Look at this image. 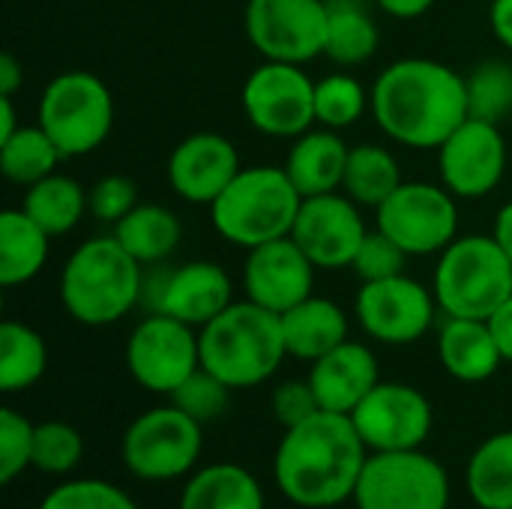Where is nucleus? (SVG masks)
<instances>
[{"label":"nucleus","instance_id":"obj_1","mask_svg":"<svg viewBox=\"0 0 512 509\" xmlns=\"http://www.w3.org/2000/svg\"><path fill=\"white\" fill-rule=\"evenodd\" d=\"M369 111L390 141L414 150H438L471 117L465 78L429 57L390 63L372 84Z\"/></svg>","mask_w":512,"mask_h":509},{"label":"nucleus","instance_id":"obj_2","mask_svg":"<svg viewBox=\"0 0 512 509\" xmlns=\"http://www.w3.org/2000/svg\"><path fill=\"white\" fill-rule=\"evenodd\" d=\"M369 447L348 414L318 411L306 423L285 429L273 477L279 492L303 509H330L354 501Z\"/></svg>","mask_w":512,"mask_h":509},{"label":"nucleus","instance_id":"obj_3","mask_svg":"<svg viewBox=\"0 0 512 509\" xmlns=\"http://www.w3.org/2000/svg\"><path fill=\"white\" fill-rule=\"evenodd\" d=\"M144 267L117 243V237L84 240L63 264L60 303L84 327H108L141 306Z\"/></svg>","mask_w":512,"mask_h":509},{"label":"nucleus","instance_id":"obj_4","mask_svg":"<svg viewBox=\"0 0 512 509\" xmlns=\"http://www.w3.org/2000/svg\"><path fill=\"white\" fill-rule=\"evenodd\" d=\"M201 366L231 390H249L276 375L288 357L282 318L252 300L231 303L198 330Z\"/></svg>","mask_w":512,"mask_h":509},{"label":"nucleus","instance_id":"obj_5","mask_svg":"<svg viewBox=\"0 0 512 509\" xmlns=\"http://www.w3.org/2000/svg\"><path fill=\"white\" fill-rule=\"evenodd\" d=\"M303 195L291 183L285 168L252 165L228 183V189L210 204V222L216 234L246 252L279 237H291Z\"/></svg>","mask_w":512,"mask_h":509},{"label":"nucleus","instance_id":"obj_6","mask_svg":"<svg viewBox=\"0 0 512 509\" xmlns=\"http://www.w3.org/2000/svg\"><path fill=\"white\" fill-rule=\"evenodd\" d=\"M432 294L447 318L489 321L512 297V264L498 240L456 237L438 258Z\"/></svg>","mask_w":512,"mask_h":509},{"label":"nucleus","instance_id":"obj_7","mask_svg":"<svg viewBox=\"0 0 512 509\" xmlns=\"http://www.w3.org/2000/svg\"><path fill=\"white\" fill-rule=\"evenodd\" d=\"M36 123L60 147L63 159L87 156L105 144L114 126V99L102 78L84 69L54 75L36 105Z\"/></svg>","mask_w":512,"mask_h":509},{"label":"nucleus","instance_id":"obj_8","mask_svg":"<svg viewBox=\"0 0 512 509\" xmlns=\"http://www.w3.org/2000/svg\"><path fill=\"white\" fill-rule=\"evenodd\" d=\"M201 447V423L183 414L177 405H162L129 423L120 453L132 477L144 483H168L195 471Z\"/></svg>","mask_w":512,"mask_h":509},{"label":"nucleus","instance_id":"obj_9","mask_svg":"<svg viewBox=\"0 0 512 509\" xmlns=\"http://www.w3.org/2000/svg\"><path fill=\"white\" fill-rule=\"evenodd\" d=\"M354 504L357 509H447L450 477L423 450L369 453Z\"/></svg>","mask_w":512,"mask_h":509},{"label":"nucleus","instance_id":"obj_10","mask_svg":"<svg viewBox=\"0 0 512 509\" xmlns=\"http://www.w3.org/2000/svg\"><path fill=\"white\" fill-rule=\"evenodd\" d=\"M234 303V285L216 261H186L180 267H144L141 306L147 315H168L195 330L210 324Z\"/></svg>","mask_w":512,"mask_h":509},{"label":"nucleus","instance_id":"obj_11","mask_svg":"<svg viewBox=\"0 0 512 509\" xmlns=\"http://www.w3.org/2000/svg\"><path fill=\"white\" fill-rule=\"evenodd\" d=\"M375 213V228L393 237L411 258L441 255L459 231L456 195L435 183H402Z\"/></svg>","mask_w":512,"mask_h":509},{"label":"nucleus","instance_id":"obj_12","mask_svg":"<svg viewBox=\"0 0 512 509\" xmlns=\"http://www.w3.org/2000/svg\"><path fill=\"white\" fill-rule=\"evenodd\" d=\"M246 120L270 138H297L315 126V81L297 63L264 60L240 90Z\"/></svg>","mask_w":512,"mask_h":509},{"label":"nucleus","instance_id":"obj_13","mask_svg":"<svg viewBox=\"0 0 512 509\" xmlns=\"http://www.w3.org/2000/svg\"><path fill=\"white\" fill-rule=\"evenodd\" d=\"M243 24L264 60L303 66L324 54L327 0H249Z\"/></svg>","mask_w":512,"mask_h":509},{"label":"nucleus","instance_id":"obj_14","mask_svg":"<svg viewBox=\"0 0 512 509\" xmlns=\"http://www.w3.org/2000/svg\"><path fill=\"white\" fill-rule=\"evenodd\" d=\"M126 366L138 387L171 396L201 369L198 330L168 315H147L126 342Z\"/></svg>","mask_w":512,"mask_h":509},{"label":"nucleus","instance_id":"obj_15","mask_svg":"<svg viewBox=\"0 0 512 509\" xmlns=\"http://www.w3.org/2000/svg\"><path fill=\"white\" fill-rule=\"evenodd\" d=\"M369 453H399L420 450L432 435V405L408 384L381 381L351 414Z\"/></svg>","mask_w":512,"mask_h":509},{"label":"nucleus","instance_id":"obj_16","mask_svg":"<svg viewBox=\"0 0 512 509\" xmlns=\"http://www.w3.org/2000/svg\"><path fill=\"white\" fill-rule=\"evenodd\" d=\"M354 312L372 339L384 345H411L429 333L438 300L423 282L402 273L393 279L363 282Z\"/></svg>","mask_w":512,"mask_h":509},{"label":"nucleus","instance_id":"obj_17","mask_svg":"<svg viewBox=\"0 0 512 509\" xmlns=\"http://www.w3.org/2000/svg\"><path fill=\"white\" fill-rule=\"evenodd\" d=\"M441 183L456 198H486L507 174V141L498 123L468 117L438 147Z\"/></svg>","mask_w":512,"mask_h":509},{"label":"nucleus","instance_id":"obj_18","mask_svg":"<svg viewBox=\"0 0 512 509\" xmlns=\"http://www.w3.org/2000/svg\"><path fill=\"white\" fill-rule=\"evenodd\" d=\"M366 234L369 228L360 216V204L336 192L303 198L291 231L294 243L309 255L318 270L351 267Z\"/></svg>","mask_w":512,"mask_h":509},{"label":"nucleus","instance_id":"obj_19","mask_svg":"<svg viewBox=\"0 0 512 509\" xmlns=\"http://www.w3.org/2000/svg\"><path fill=\"white\" fill-rule=\"evenodd\" d=\"M315 264L294 243V237H279L264 246L249 249L243 267L246 300L285 315L291 306L315 294Z\"/></svg>","mask_w":512,"mask_h":509},{"label":"nucleus","instance_id":"obj_20","mask_svg":"<svg viewBox=\"0 0 512 509\" xmlns=\"http://www.w3.org/2000/svg\"><path fill=\"white\" fill-rule=\"evenodd\" d=\"M237 147L219 132H195L168 156V183L189 204H213L240 174Z\"/></svg>","mask_w":512,"mask_h":509},{"label":"nucleus","instance_id":"obj_21","mask_svg":"<svg viewBox=\"0 0 512 509\" xmlns=\"http://www.w3.org/2000/svg\"><path fill=\"white\" fill-rule=\"evenodd\" d=\"M309 384L318 396L321 411L351 417L354 408L381 384L378 357L366 345L348 339L312 363Z\"/></svg>","mask_w":512,"mask_h":509},{"label":"nucleus","instance_id":"obj_22","mask_svg":"<svg viewBox=\"0 0 512 509\" xmlns=\"http://www.w3.org/2000/svg\"><path fill=\"white\" fill-rule=\"evenodd\" d=\"M348 150L351 147L339 138L336 129H309L294 138L282 168L303 198L339 192L345 180Z\"/></svg>","mask_w":512,"mask_h":509},{"label":"nucleus","instance_id":"obj_23","mask_svg":"<svg viewBox=\"0 0 512 509\" xmlns=\"http://www.w3.org/2000/svg\"><path fill=\"white\" fill-rule=\"evenodd\" d=\"M438 357L447 375L462 384H483L504 363L489 321L477 318H447L438 333Z\"/></svg>","mask_w":512,"mask_h":509},{"label":"nucleus","instance_id":"obj_24","mask_svg":"<svg viewBox=\"0 0 512 509\" xmlns=\"http://www.w3.org/2000/svg\"><path fill=\"white\" fill-rule=\"evenodd\" d=\"M282 318V336L288 357L315 363L342 342H348V315L327 297H306L303 303L291 306Z\"/></svg>","mask_w":512,"mask_h":509},{"label":"nucleus","instance_id":"obj_25","mask_svg":"<svg viewBox=\"0 0 512 509\" xmlns=\"http://www.w3.org/2000/svg\"><path fill=\"white\" fill-rule=\"evenodd\" d=\"M261 483L234 462L195 471L180 495V509H264Z\"/></svg>","mask_w":512,"mask_h":509},{"label":"nucleus","instance_id":"obj_26","mask_svg":"<svg viewBox=\"0 0 512 509\" xmlns=\"http://www.w3.org/2000/svg\"><path fill=\"white\" fill-rule=\"evenodd\" d=\"M114 237L141 267H153L177 252L183 225L162 204H138L114 225Z\"/></svg>","mask_w":512,"mask_h":509},{"label":"nucleus","instance_id":"obj_27","mask_svg":"<svg viewBox=\"0 0 512 509\" xmlns=\"http://www.w3.org/2000/svg\"><path fill=\"white\" fill-rule=\"evenodd\" d=\"M378 45L381 33L366 0H327L324 57H330L342 69H354L372 60Z\"/></svg>","mask_w":512,"mask_h":509},{"label":"nucleus","instance_id":"obj_28","mask_svg":"<svg viewBox=\"0 0 512 509\" xmlns=\"http://www.w3.org/2000/svg\"><path fill=\"white\" fill-rule=\"evenodd\" d=\"M51 234L42 231L21 207L0 213V285L15 288L36 279L48 261Z\"/></svg>","mask_w":512,"mask_h":509},{"label":"nucleus","instance_id":"obj_29","mask_svg":"<svg viewBox=\"0 0 512 509\" xmlns=\"http://www.w3.org/2000/svg\"><path fill=\"white\" fill-rule=\"evenodd\" d=\"M465 489L480 509H512V432H498L474 450Z\"/></svg>","mask_w":512,"mask_h":509},{"label":"nucleus","instance_id":"obj_30","mask_svg":"<svg viewBox=\"0 0 512 509\" xmlns=\"http://www.w3.org/2000/svg\"><path fill=\"white\" fill-rule=\"evenodd\" d=\"M21 210L51 237L69 234L81 216L87 213V192L81 189L78 180L66 177V174H51L33 186H27Z\"/></svg>","mask_w":512,"mask_h":509},{"label":"nucleus","instance_id":"obj_31","mask_svg":"<svg viewBox=\"0 0 512 509\" xmlns=\"http://www.w3.org/2000/svg\"><path fill=\"white\" fill-rule=\"evenodd\" d=\"M402 171L396 156L381 147V144H360L348 150V165H345V180L342 192L357 201L360 207H381L399 186H402Z\"/></svg>","mask_w":512,"mask_h":509},{"label":"nucleus","instance_id":"obj_32","mask_svg":"<svg viewBox=\"0 0 512 509\" xmlns=\"http://www.w3.org/2000/svg\"><path fill=\"white\" fill-rule=\"evenodd\" d=\"M60 162H63L60 147L51 141V135L39 123L21 126L6 141H0V171L15 186L27 189L51 177Z\"/></svg>","mask_w":512,"mask_h":509},{"label":"nucleus","instance_id":"obj_33","mask_svg":"<svg viewBox=\"0 0 512 509\" xmlns=\"http://www.w3.org/2000/svg\"><path fill=\"white\" fill-rule=\"evenodd\" d=\"M45 366H48L45 339L21 321H3L0 324V390L3 393L30 390L45 375Z\"/></svg>","mask_w":512,"mask_h":509},{"label":"nucleus","instance_id":"obj_34","mask_svg":"<svg viewBox=\"0 0 512 509\" xmlns=\"http://www.w3.org/2000/svg\"><path fill=\"white\" fill-rule=\"evenodd\" d=\"M366 108H372V90L360 84V78L348 72H333L315 81V123L324 129H348L354 126Z\"/></svg>","mask_w":512,"mask_h":509},{"label":"nucleus","instance_id":"obj_35","mask_svg":"<svg viewBox=\"0 0 512 509\" xmlns=\"http://www.w3.org/2000/svg\"><path fill=\"white\" fill-rule=\"evenodd\" d=\"M465 87L471 117L501 126L512 114V63L507 60H486L474 66Z\"/></svg>","mask_w":512,"mask_h":509},{"label":"nucleus","instance_id":"obj_36","mask_svg":"<svg viewBox=\"0 0 512 509\" xmlns=\"http://www.w3.org/2000/svg\"><path fill=\"white\" fill-rule=\"evenodd\" d=\"M81 456H84V441L78 429H72L63 420L36 423V432H33V468L36 471L63 477L81 465Z\"/></svg>","mask_w":512,"mask_h":509},{"label":"nucleus","instance_id":"obj_37","mask_svg":"<svg viewBox=\"0 0 512 509\" xmlns=\"http://www.w3.org/2000/svg\"><path fill=\"white\" fill-rule=\"evenodd\" d=\"M228 399H231V387L225 381H219L213 372H207L204 366L195 369L171 393V405H177L183 414H189L201 426L210 423V420H219L225 414V408H228Z\"/></svg>","mask_w":512,"mask_h":509},{"label":"nucleus","instance_id":"obj_38","mask_svg":"<svg viewBox=\"0 0 512 509\" xmlns=\"http://www.w3.org/2000/svg\"><path fill=\"white\" fill-rule=\"evenodd\" d=\"M39 509H138L135 501L108 480H69L51 489Z\"/></svg>","mask_w":512,"mask_h":509},{"label":"nucleus","instance_id":"obj_39","mask_svg":"<svg viewBox=\"0 0 512 509\" xmlns=\"http://www.w3.org/2000/svg\"><path fill=\"white\" fill-rule=\"evenodd\" d=\"M33 432L36 426L24 414L12 408L0 411V483L3 486H9L27 468H33Z\"/></svg>","mask_w":512,"mask_h":509},{"label":"nucleus","instance_id":"obj_40","mask_svg":"<svg viewBox=\"0 0 512 509\" xmlns=\"http://www.w3.org/2000/svg\"><path fill=\"white\" fill-rule=\"evenodd\" d=\"M408 252L393 240L387 237L381 228L369 231L366 240L360 243L354 261H351V270L363 279V282H378V279H393V276H402L405 273V264H408Z\"/></svg>","mask_w":512,"mask_h":509},{"label":"nucleus","instance_id":"obj_41","mask_svg":"<svg viewBox=\"0 0 512 509\" xmlns=\"http://www.w3.org/2000/svg\"><path fill=\"white\" fill-rule=\"evenodd\" d=\"M135 207H138V189L123 174H108L87 189V213L99 222L117 225Z\"/></svg>","mask_w":512,"mask_h":509},{"label":"nucleus","instance_id":"obj_42","mask_svg":"<svg viewBox=\"0 0 512 509\" xmlns=\"http://www.w3.org/2000/svg\"><path fill=\"white\" fill-rule=\"evenodd\" d=\"M321 411L318 405V396L306 381H285L276 387L273 393V417L282 429H294L300 423H306L309 417H315Z\"/></svg>","mask_w":512,"mask_h":509},{"label":"nucleus","instance_id":"obj_43","mask_svg":"<svg viewBox=\"0 0 512 509\" xmlns=\"http://www.w3.org/2000/svg\"><path fill=\"white\" fill-rule=\"evenodd\" d=\"M489 327L495 333V342L501 348L504 363H512V297L489 318Z\"/></svg>","mask_w":512,"mask_h":509},{"label":"nucleus","instance_id":"obj_44","mask_svg":"<svg viewBox=\"0 0 512 509\" xmlns=\"http://www.w3.org/2000/svg\"><path fill=\"white\" fill-rule=\"evenodd\" d=\"M489 24H492L495 39L512 51V0H492Z\"/></svg>","mask_w":512,"mask_h":509},{"label":"nucleus","instance_id":"obj_45","mask_svg":"<svg viewBox=\"0 0 512 509\" xmlns=\"http://www.w3.org/2000/svg\"><path fill=\"white\" fill-rule=\"evenodd\" d=\"M372 3L393 18H420L435 6V0H372Z\"/></svg>","mask_w":512,"mask_h":509},{"label":"nucleus","instance_id":"obj_46","mask_svg":"<svg viewBox=\"0 0 512 509\" xmlns=\"http://www.w3.org/2000/svg\"><path fill=\"white\" fill-rule=\"evenodd\" d=\"M24 84V66L15 60V54L0 57V96H15L18 87Z\"/></svg>","mask_w":512,"mask_h":509},{"label":"nucleus","instance_id":"obj_47","mask_svg":"<svg viewBox=\"0 0 512 509\" xmlns=\"http://www.w3.org/2000/svg\"><path fill=\"white\" fill-rule=\"evenodd\" d=\"M492 237L498 240V246L504 249V255L510 258L512 264V201H507L501 210H498V219H495V231Z\"/></svg>","mask_w":512,"mask_h":509},{"label":"nucleus","instance_id":"obj_48","mask_svg":"<svg viewBox=\"0 0 512 509\" xmlns=\"http://www.w3.org/2000/svg\"><path fill=\"white\" fill-rule=\"evenodd\" d=\"M18 117H15V105L12 96H0V141H6L12 132H18Z\"/></svg>","mask_w":512,"mask_h":509}]
</instances>
